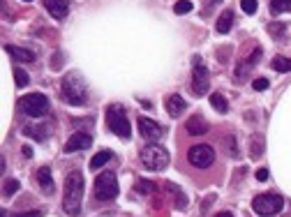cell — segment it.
Wrapping results in <instances>:
<instances>
[{"label": "cell", "mask_w": 291, "mask_h": 217, "mask_svg": "<svg viewBox=\"0 0 291 217\" xmlns=\"http://www.w3.org/2000/svg\"><path fill=\"white\" fill-rule=\"evenodd\" d=\"M83 203V176L81 171H72L65 178V196H63V208L67 215L77 217L81 212Z\"/></svg>", "instance_id": "obj_1"}, {"label": "cell", "mask_w": 291, "mask_h": 217, "mask_svg": "<svg viewBox=\"0 0 291 217\" xmlns=\"http://www.w3.org/2000/svg\"><path fill=\"white\" fill-rule=\"evenodd\" d=\"M63 99H65L67 104H72V106H83V104L88 102V88H86V81L81 79V74H77V72H67L65 76H63Z\"/></svg>", "instance_id": "obj_2"}, {"label": "cell", "mask_w": 291, "mask_h": 217, "mask_svg": "<svg viewBox=\"0 0 291 217\" xmlns=\"http://www.w3.org/2000/svg\"><path fill=\"white\" fill-rule=\"evenodd\" d=\"M106 125L109 130L113 132L115 136H121V139H130L132 136V127H130V120L125 116V108L121 104H111L106 108Z\"/></svg>", "instance_id": "obj_3"}, {"label": "cell", "mask_w": 291, "mask_h": 217, "mask_svg": "<svg viewBox=\"0 0 291 217\" xmlns=\"http://www.w3.org/2000/svg\"><path fill=\"white\" fill-rule=\"evenodd\" d=\"M141 164L148 169V171H164V169L169 167V152H166L164 146H155V143L143 146Z\"/></svg>", "instance_id": "obj_4"}, {"label": "cell", "mask_w": 291, "mask_h": 217, "mask_svg": "<svg viewBox=\"0 0 291 217\" xmlns=\"http://www.w3.org/2000/svg\"><path fill=\"white\" fill-rule=\"evenodd\" d=\"M19 106H21L23 114H28L30 118H42V116L49 114V97L42 95V92H30V95H23L19 99Z\"/></svg>", "instance_id": "obj_5"}, {"label": "cell", "mask_w": 291, "mask_h": 217, "mask_svg": "<svg viewBox=\"0 0 291 217\" xmlns=\"http://www.w3.org/2000/svg\"><path fill=\"white\" fill-rule=\"evenodd\" d=\"M252 208L257 215L270 217V215H277V212L284 208V199H282L280 194H275V192H266V194L254 196Z\"/></svg>", "instance_id": "obj_6"}, {"label": "cell", "mask_w": 291, "mask_h": 217, "mask_svg": "<svg viewBox=\"0 0 291 217\" xmlns=\"http://www.w3.org/2000/svg\"><path fill=\"white\" fill-rule=\"evenodd\" d=\"M118 178H115L113 171H104V174H99L97 180H95V196L99 201H109V199H115L118 196Z\"/></svg>", "instance_id": "obj_7"}, {"label": "cell", "mask_w": 291, "mask_h": 217, "mask_svg": "<svg viewBox=\"0 0 291 217\" xmlns=\"http://www.w3.org/2000/svg\"><path fill=\"white\" fill-rule=\"evenodd\" d=\"M187 159H190L192 167L208 169L210 164L215 162V150H213V146H208V143H197V146H192L187 150Z\"/></svg>", "instance_id": "obj_8"}, {"label": "cell", "mask_w": 291, "mask_h": 217, "mask_svg": "<svg viewBox=\"0 0 291 217\" xmlns=\"http://www.w3.org/2000/svg\"><path fill=\"white\" fill-rule=\"evenodd\" d=\"M139 134L146 139V141H150V143H155V141H159L162 136H164V127L159 125V123H155L153 118H141L139 116Z\"/></svg>", "instance_id": "obj_9"}, {"label": "cell", "mask_w": 291, "mask_h": 217, "mask_svg": "<svg viewBox=\"0 0 291 217\" xmlns=\"http://www.w3.org/2000/svg\"><path fill=\"white\" fill-rule=\"evenodd\" d=\"M210 90V72L203 65H194L192 72V92L197 97H203Z\"/></svg>", "instance_id": "obj_10"}, {"label": "cell", "mask_w": 291, "mask_h": 217, "mask_svg": "<svg viewBox=\"0 0 291 217\" xmlns=\"http://www.w3.org/2000/svg\"><path fill=\"white\" fill-rule=\"evenodd\" d=\"M90 146H93V136L86 134V132H77V134H72L70 139H67V143H65L63 150L65 152H79V150L90 148Z\"/></svg>", "instance_id": "obj_11"}, {"label": "cell", "mask_w": 291, "mask_h": 217, "mask_svg": "<svg viewBox=\"0 0 291 217\" xmlns=\"http://www.w3.org/2000/svg\"><path fill=\"white\" fill-rule=\"evenodd\" d=\"M44 7L55 21H63L67 17V12H70V3L67 0H44Z\"/></svg>", "instance_id": "obj_12"}, {"label": "cell", "mask_w": 291, "mask_h": 217, "mask_svg": "<svg viewBox=\"0 0 291 217\" xmlns=\"http://www.w3.org/2000/svg\"><path fill=\"white\" fill-rule=\"evenodd\" d=\"M185 108H187V102L181 95H169V99H166V111H169L171 118H178Z\"/></svg>", "instance_id": "obj_13"}, {"label": "cell", "mask_w": 291, "mask_h": 217, "mask_svg": "<svg viewBox=\"0 0 291 217\" xmlns=\"http://www.w3.org/2000/svg\"><path fill=\"white\" fill-rule=\"evenodd\" d=\"M185 130H187V134H192V136L206 134V132H208V123H206L201 116H192V118L185 123Z\"/></svg>", "instance_id": "obj_14"}, {"label": "cell", "mask_w": 291, "mask_h": 217, "mask_svg": "<svg viewBox=\"0 0 291 217\" xmlns=\"http://www.w3.org/2000/svg\"><path fill=\"white\" fill-rule=\"evenodd\" d=\"M5 51L12 56V60H17V63H33L35 60V53L28 49H21V46H12V44H7Z\"/></svg>", "instance_id": "obj_15"}, {"label": "cell", "mask_w": 291, "mask_h": 217, "mask_svg": "<svg viewBox=\"0 0 291 217\" xmlns=\"http://www.w3.org/2000/svg\"><path fill=\"white\" fill-rule=\"evenodd\" d=\"M37 183H39V187H42L44 194H51V192H53V176H51L49 167H42L37 171Z\"/></svg>", "instance_id": "obj_16"}, {"label": "cell", "mask_w": 291, "mask_h": 217, "mask_svg": "<svg viewBox=\"0 0 291 217\" xmlns=\"http://www.w3.org/2000/svg\"><path fill=\"white\" fill-rule=\"evenodd\" d=\"M264 146H266L264 134H252V139H250V157L252 159L261 157L264 155Z\"/></svg>", "instance_id": "obj_17"}, {"label": "cell", "mask_w": 291, "mask_h": 217, "mask_svg": "<svg viewBox=\"0 0 291 217\" xmlns=\"http://www.w3.org/2000/svg\"><path fill=\"white\" fill-rule=\"evenodd\" d=\"M231 23H234V12L226 10V12H222V14H220V19H217V23H215V30L224 35V33H229V30H231Z\"/></svg>", "instance_id": "obj_18"}, {"label": "cell", "mask_w": 291, "mask_h": 217, "mask_svg": "<svg viewBox=\"0 0 291 217\" xmlns=\"http://www.w3.org/2000/svg\"><path fill=\"white\" fill-rule=\"evenodd\" d=\"M210 106H213L217 114H222V116L229 111V102H226L224 95H220V92H213V95H210Z\"/></svg>", "instance_id": "obj_19"}, {"label": "cell", "mask_w": 291, "mask_h": 217, "mask_svg": "<svg viewBox=\"0 0 291 217\" xmlns=\"http://www.w3.org/2000/svg\"><path fill=\"white\" fill-rule=\"evenodd\" d=\"M111 157H113V152L111 150H102V152H97L93 159H90V169L93 171H97V169H102L106 162H111Z\"/></svg>", "instance_id": "obj_20"}, {"label": "cell", "mask_w": 291, "mask_h": 217, "mask_svg": "<svg viewBox=\"0 0 291 217\" xmlns=\"http://www.w3.org/2000/svg\"><path fill=\"white\" fill-rule=\"evenodd\" d=\"M166 190L173 194V199H176V208H181V210H185L187 208V199H185V194H183L181 190H176V185H171V183H166Z\"/></svg>", "instance_id": "obj_21"}, {"label": "cell", "mask_w": 291, "mask_h": 217, "mask_svg": "<svg viewBox=\"0 0 291 217\" xmlns=\"http://www.w3.org/2000/svg\"><path fill=\"white\" fill-rule=\"evenodd\" d=\"M28 136H33V139H37V141H42L46 134H49V125H35V127H28V130H23Z\"/></svg>", "instance_id": "obj_22"}, {"label": "cell", "mask_w": 291, "mask_h": 217, "mask_svg": "<svg viewBox=\"0 0 291 217\" xmlns=\"http://www.w3.org/2000/svg\"><path fill=\"white\" fill-rule=\"evenodd\" d=\"M273 70L275 72H291V58H284V56H277V58H273Z\"/></svg>", "instance_id": "obj_23"}, {"label": "cell", "mask_w": 291, "mask_h": 217, "mask_svg": "<svg viewBox=\"0 0 291 217\" xmlns=\"http://www.w3.org/2000/svg\"><path fill=\"white\" fill-rule=\"evenodd\" d=\"M134 190L139 192V194H153L157 187H155V183H150V180H146V178H141V180H137V185H134Z\"/></svg>", "instance_id": "obj_24"}, {"label": "cell", "mask_w": 291, "mask_h": 217, "mask_svg": "<svg viewBox=\"0 0 291 217\" xmlns=\"http://www.w3.org/2000/svg\"><path fill=\"white\" fill-rule=\"evenodd\" d=\"M291 10V0H270V12L280 14V12H289Z\"/></svg>", "instance_id": "obj_25"}, {"label": "cell", "mask_w": 291, "mask_h": 217, "mask_svg": "<svg viewBox=\"0 0 291 217\" xmlns=\"http://www.w3.org/2000/svg\"><path fill=\"white\" fill-rule=\"evenodd\" d=\"M19 180H14V178H10V180H5L3 183V196H12V194H17L19 192Z\"/></svg>", "instance_id": "obj_26"}, {"label": "cell", "mask_w": 291, "mask_h": 217, "mask_svg": "<svg viewBox=\"0 0 291 217\" xmlns=\"http://www.w3.org/2000/svg\"><path fill=\"white\" fill-rule=\"evenodd\" d=\"M14 81H17V86H19V88H26V86H28V81H30V76L26 74V70L17 67V70H14Z\"/></svg>", "instance_id": "obj_27"}, {"label": "cell", "mask_w": 291, "mask_h": 217, "mask_svg": "<svg viewBox=\"0 0 291 217\" xmlns=\"http://www.w3.org/2000/svg\"><path fill=\"white\" fill-rule=\"evenodd\" d=\"M192 10H194V5L190 0H178L176 5H173V12H176V14H190Z\"/></svg>", "instance_id": "obj_28"}, {"label": "cell", "mask_w": 291, "mask_h": 217, "mask_svg": "<svg viewBox=\"0 0 291 217\" xmlns=\"http://www.w3.org/2000/svg\"><path fill=\"white\" fill-rule=\"evenodd\" d=\"M284 30H286L284 23H268V33L273 35L275 39H280L282 35H284Z\"/></svg>", "instance_id": "obj_29"}, {"label": "cell", "mask_w": 291, "mask_h": 217, "mask_svg": "<svg viewBox=\"0 0 291 217\" xmlns=\"http://www.w3.org/2000/svg\"><path fill=\"white\" fill-rule=\"evenodd\" d=\"M241 7H243L245 14H254L259 5H257V0H241Z\"/></svg>", "instance_id": "obj_30"}, {"label": "cell", "mask_w": 291, "mask_h": 217, "mask_svg": "<svg viewBox=\"0 0 291 217\" xmlns=\"http://www.w3.org/2000/svg\"><path fill=\"white\" fill-rule=\"evenodd\" d=\"M252 88L254 90H266V88H268V79H254Z\"/></svg>", "instance_id": "obj_31"}, {"label": "cell", "mask_w": 291, "mask_h": 217, "mask_svg": "<svg viewBox=\"0 0 291 217\" xmlns=\"http://www.w3.org/2000/svg\"><path fill=\"white\" fill-rule=\"evenodd\" d=\"M259 58H261V46H254V53L247 58V63H250V65H257Z\"/></svg>", "instance_id": "obj_32"}, {"label": "cell", "mask_w": 291, "mask_h": 217, "mask_svg": "<svg viewBox=\"0 0 291 217\" xmlns=\"http://www.w3.org/2000/svg\"><path fill=\"white\" fill-rule=\"evenodd\" d=\"M226 143H229V146H226V152H229V155H234V157H236V155H238L236 139H226Z\"/></svg>", "instance_id": "obj_33"}, {"label": "cell", "mask_w": 291, "mask_h": 217, "mask_svg": "<svg viewBox=\"0 0 291 217\" xmlns=\"http://www.w3.org/2000/svg\"><path fill=\"white\" fill-rule=\"evenodd\" d=\"M12 217H42V212L39 210H26V212H17V215Z\"/></svg>", "instance_id": "obj_34"}, {"label": "cell", "mask_w": 291, "mask_h": 217, "mask_svg": "<svg viewBox=\"0 0 291 217\" xmlns=\"http://www.w3.org/2000/svg\"><path fill=\"white\" fill-rule=\"evenodd\" d=\"M257 180H268V169H259V171H257Z\"/></svg>", "instance_id": "obj_35"}, {"label": "cell", "mask_w": 291, "mask_h": 217, "mask_svg": "<svg viewBox=\"0 0 291 217\" xmlns=\"http://www.w3.org/2000/svg\"><path fill=\"white\" fill-rule=\"evenodd\" d=\"M23 155H26V157H33V148H28V146H23Z\"/></svg>", "instance_id": "obj_36"}, {"label": "cell", "mask_w": 291, "mask_h": 217, "mask_svg": "<svg viewBox=\"0 0 291 217\" xmlns=\"http://www.w3.org/2000/svg\"><path fill=\"white\" fill-rule=\"evenodd\" d=\"M215 217H234V215H231V212H217Z\"/></svg>", "instance_id": "obj_37"}, {"label": "cell", "mask_w": 291, "mask_h": 217, "mask_svg": "<svg viewBox=\"0 0 291 217\" xmlns=\"http://www.w3.org/2000/svg\"><path fill=\"white\" fill-rule=\"evenodd\" d=\"M3 217H7V212H3Z\"/></svg>", "instance_id": "obj_38"}, {"label": "cell", "mask_w": 291, "mask_h": 217, "mask_svg": "<svg viewBox=\"0 0 291 217\" xmlns=\"http://www.w3.org/2000/svg\"><path fill=\"white\" fill-rule=\"evenodd\" d=\"M26 3H33V0H26Z\"/></svg>", "instance_id": "obj_39"}]
</instances>
